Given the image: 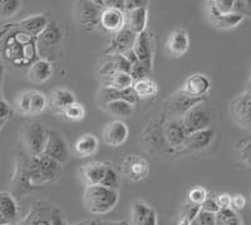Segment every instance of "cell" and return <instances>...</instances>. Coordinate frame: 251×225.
I'll use <instances>...</instances> for the list:
<instances>
[{
    "instance_id": "9f6ffc18",
    "label": "cell",
    "mask_w": 251,
    "mask_h": 225,
    "mask_svg": "<svg viewBox=\"0 0 251 225\" xmlns=\"http://www.w3.org/2000/svg\"><path fill=\"white\" fill-rule=\"evenodd\" d=\"M8 28H9V24H8V27H4V28H0V38L3 37V34H4V33H5L6 30H8ZM0 66H3V62H1V58H0Z\"/></svg>"
},
{
    "instance_id": "83f0119b",
    "label": "cell",
    "mask_w": 251,
    "mask_h": 225,
    "mask_svg": "<svg viewBox=\"0 0 251 225\" xmlns=\"http://www.w3.org/2000/svg\"><path fill=\"white\" fill-rule=\"evenodd\" d=\"M134 93L137 96L138 101L140 100H153L158 94V84L151 78H145L133 82L132 85Z\"/></svg>"
},
{
    "instance_id": "52a82bcc",
    "label": "cell",
    "mask_w": 251,
    "mask_h": 225,
    "mask_svg": "<svg viewBox=\"0 0 251 225\" xmlns=\"http://www.w3.org/2000/svg\"><path fill=\"white\" fill-rule=\"evenodd\" d=\"M250 107L251 93L249 89L236 94L228 106L231 120L244 130H250Z\"/></svg>"
},
{
    "instance_id": "7402d4cb",
    "label": "cell",
    "mask_w": 251,
    "mask_h": 225,
    "mask_svg": "<svg viewBox=\"0 0 251 225\" xmlns=\"http://www.w3.org/2000/svg\"><path fill=\"white\" fill-rule=\"evenodd\" d=\"M75 102H77L75 93L67 88H55L48 96V107L57 114H62L69 105Z\"/></svg>"
},
{
    "instance_id": "7a4b0ae2",
    "label": "cell",
    "mask_w": 251,
    "mask_h": 225,
    "mask_svg": "<svg viewBox=\"0 0 251 225\" xmlns=\"http://www.w3.org/2000/svg\"><path fill=\"white\" fill-rule=\"evenodd\" d=\"M120 201V191L102 185L86 186L83 204L87 211L94 215H104L114 210Z\"/></svg>"
},
{
    "instance_id": "1f68e13d",
    "label": "cell",
    "mask_w": 251,
    "mask_h": 225,
    "mask_svg": "<svg viewBox=\"0 0 251 225\" xmlns=\"http://www.w3.org/2000/svg\"><path fill=\"white\" fill-rule=\"evenodd\" d=\"M216 225H244V220L234 209L224 208L216 214Z\"/></svg>"
},
{
    "instance_id": "4dcf8cb0",
    "label": "cell",
    "mask_w": 251,
    "mask_h": 225,
    "mask_svg": "<svg viewBox=\"0 0 251 225\" xmlns=\"http://www.w3.org/2000/svg\"><path fill=\"white\" fill-rule=\"evenodd\" d=\"M50 208H46L39 204V206L34 208L29 213L28 217L23 220L22 225H50L49 217H50Z\"/></svg>"
},
{
    "instance_id": "d590c367",
    "label": "cell",
    "mask_w": 251,
    "mask_h": 225,
    "mask_svg": "<svg viewBox=\"0 0 251 225\" xmlns=\"http://www.w3.org/2000/svg\"><path fill=\"white\" fill-rule=\"evenodd\" d=\"M235 148H236V152L239 155V159L241 161V164L246 166V169H250V159H251V141L249 137H245V139H241L236 142L235 145Z\"/></svg>"
},
{
    "instance_id": "f907efd6",
    "label": "cell",
    "mask_w": 251,
    "mask_h": 225,
    "mask_svg": "<svg viewBox=\"0 0 251 225\" xmlns=\"http://www.w3.org/2000/svg\"><path fill=\"white\" fill-rule=\"evenodd\" d=\"M103 8H113L125 12V0H103Z\"/></svg>"
},
{
    "instance_id": "4fadbf2b",
    "label": "cell",
    "mask_w": 251,
    "mask_h": 225,
    "mask_svg": "<svg viewBox=\"0 0 251 225\" xmlns=\"http://www.w3.org/2000/svg\"><path fill=\"white\" fill-rule=\"evenodd\" d=\"M129 225H158L157 213L143 200H134L131 205Z\"/></svg>"
},
{
    "instance_id": "680465c9",
    "label": "cell",
    "mask_w": 251,
    "mask_h": 225,
    "mask_svg": "<svg viewBox=\"0 0 251 225\" xmlns=\"http://www.w3.org/2000/svg\"><path fill=\"white\" fill-rule=\"evenodd\" d=\"M6 123V121H3V120H0V131H1V128L4 127V125Z\"/></svg>"
},
{
    "instance_id": "44dd1931",
    "label": "cell",
    "mask_w": 251,
    "mask_h": 225,
    "mask_svg": "<svg viewBox=\"0 0 251 225\" xmlns=\"http://www.w3.org/2000/svg\"><path fill=\"white\" fill-rule=\"evenodd\" d=\"M100 27L113 34L117 33L125 27V12L113 8H103L100 17Z\"/></svg>"
},
{
    "instance_id": "db71d44e",
    "label": "cell",
    "mask_w": 251,
    "mask_h": 225,
    "mask_svg": "<svg viewBox=\"0 0 251 225\" xmlns=\"http://www.w3.org/2000/svg\"><path fill=\"white\" fill-rule=\"evenodd\" d=\"M191 220L187 219V218H183V217H180V219H178V222H177V225H191Z\"/></svg>"
},
{
    "instance_id": "60d3db41",
    "label": "cell",
    "mask_w": 251,
    "mask_h": 225,
    "mask_svg": "<svg viewBox=\"0 0 251 225\" xmlns=\"http://www.w3.org/2000/svg\"><path fill=\"white\" fill-rule=\"evenodd\" d=\"M194 222L197 225H216V214L207 213V211H203L200 209V211L195 217Z\"/></svg>"
},
{
    "instance_id": "cb8c5ba5",
    "label": "cell",
    "mask_w": 251,
    "mask_h": 225,
    "mask_svg": "<svg viewBox=\"0 0 251 225\" xmlns=\"http://www.w3.org/2000/svg\"><path fill=\"white\" fill-rule=\"evenodd\" d=\"M100 148V140L93 134H84L73 145V154L78 159H87L93 156Z\"/></svg>"
},
{
    "instance_id": "f546056e",
    "label": "cell",
    "mask_w": 251,
    "mask_h": 225,
    "mask_svg": "<svg viewBox=\"0 0 251 225\" xmlns=\"http://www.w3.org/2000/svg\"><path fill=\"white\" fill-rule=\"evenodd\" d=\"M244 20H245V17L243 15L236 14V13H228V14L220 15L214 19H210V23L215 29H219V30H230V29L237 28Z\"/></svg>"
},
{
    "instance_id": "2e32d148",
    "label": "cell",
    "mask_w": 251,
    "mask_h": 225,
    "mask_svg": "<svg viewBox=\"0 0 251 225\" xmlns=\"http://www.w3.org/2000/svg\"><path fill=\"white\" fill-rule=\"evenodd\" d=\"M19 219V206L10 193L0 191V225H14Z\"/></svg>"
},
{
    "instance_id": "9c48e42d",
    "label": "cell",
    "mask_w": 251,
    "mask_h": 225,
    "mask_svg": "<svg viewBox=\"0 0 251 225\" xmlns=\"http://www.w3.org/2000/svg\"><path fill=\"white\" fill-rule=\"evenodd\" d=\"M120 170L131 181H142L150 175L149 161L140 155H128L121 161Z\"/></svg>"
},
{
    "instance_id": "8d00e7d4",
    "label": "cell",
    "mask_w": 251,
    "mask_h": 225,
    "mask_svg": "<svg viewBox=\"0 0 251 225\" xmlns=\"http://www.w3.org/2000/svg\"><path fill=\"white\" fill-rule=\"evenodd\" d=\"M151 73H152V66L140 62V60L133 63V64L131 66V69H129V74H131L133 82L140 80H145V78H150Z\"/></svg>"
},
{
    "instance_id": "e0dca14e",
    "label": "cell",
    "mask_w": 251,
    "mask_h": 225,
    "mask_svg": "<svg viewBox=\"0 0 251 225\" xmlns=\"http://www.w3.org/2000/svg\"><path fill=\"white\" fill-rule=\"evenodd\" d=\"M132 49L140 62L150 66L153 64V38L149 30L142 31L136 37Z\"/></svg>"
},
{
    "instance_id": "6da1fadb",
    "label": "cell",
    "mask_w": 251,
    "mask_h": 225,
    "mask_svg": "<svg viewBox=\"0 0 251 225\" xmlns=\"http://www.w3.org/2000/svg\"><path fill=\"white\" fill-rule=\"evenodd\" d=\"M0 58L18 69H28L39 59L37 37L9 24L8 30L0 38Z\"/></svg>"
},
{
    "instance_id": "681fc988",
    "label": "cell",
    "mask_w": 251,
    "mask_h": 225,
    "mask_svg": "<svg viewBox=\"0 0 251 225\" xmlns=\"http://www.w3.org/2000/svg\"><path fill=\"white\" fill-rule=\"evenodd\" d=\"M217 200V204H219L220 209H224V208H231V195L230 194H219L216 197Z\"/></svg>"
},
{
    "instance_id": "d6a6232c",
    "label": "cell",
    "mask_w": 251,
    "mask_h": 225,
    "mask_svg": "<svg viewBox=\"0 0 251 225\" xmlns=\"http://www.w3.org/2000/svg\"><path fill=\"white\" fill-rule=\"evenodd\" d=\"M48 107V96L37 89H30V114H39Z\"/></svg>"
},
{
    "instance_id": "91938a15",
    "label": "cell",
    "mask_w": 251,
    "mask_h": 225,
    "mask_svg": "<svg viewBox=\"0 0 251 225\" xmlns=\"http://www.w3.org/2000/svg\"><path fill=\"white\" fill-rule=\"evenodd\" d=\"M191 225H197V224H196V223H195V222H192Z\"/></svg>"
},
{
    "instance_id": "c3c4849f",
    "label": "cell",
    "mask_w": 251,
    "mask_h": 225,
    "mask_svg": "<svg viewBox=\"0 0 251 225\" xmlns=\"http://www.w3.org/2000/svg\"><path fill=\"white\" fill-rule=\"evenodd\" d=\"M150 1L147 0H126L125 1V12H128L132 9L142 8V6H149Z\"/></svg>"
},
{
    "instance_id": "74e56055",
    "label": "cell",
    "mask_w": 251,
    "mask_h": 225,
    "mask_svg": "<svg viewBox=\"0 0 251 225\" xmlns=\"http://www.w3.org/2000/svg\"><path fill=\"white\" fill-rule=\"evenodd\" d=\"M102 186H106L108 189H113V190L120 191L121 188V177L120 174L117 172V170L113 168L112 164L108 163V166H107V171H106V176L103 179Z\"/></svg>"
},
{
    "instance_id": "277c9868",
    "label": "cell",
    "mask_w": 251,
    "mask_h": 225,
    "mask_svg": "<svg viewBox=\"0 0 251 225\" xmlns=\"http://www.w3.org/2000/svg\"><path fill=\"white\" fill-rule=\"evenodd\" d=\"M103 9V0H82L75 4V19L78 28L92 31L100 27V17Z\"/></svg>"
},
{
    "instance_id": "7bdbcfd3",
    "label": "cell",
    "mask_w": 251,
    "mask_h": 225,
    "mask_svg": "<svg viewBox=\"0 0 251 225\" xmlns=\"http://www.w3.org/2000/svg\"><path fill=\"white\" fill-rule=\"evenodd\" d=\"M200 209L203 211H207V213L211 214H217L220 210V206L217 204L216 197H207L203 202L200 205Z\"/></svg>"
},
{
    "instance_id": "30bf717a",
    "label": "cell",
    "mask_w": 251,
    "mask_h": 225,
    "mask_svg": "<svg viewBox=\"0 0 251 225\" xmlns=\"http://www.w3.org/2000/svg\"><path fill=\"white\" fill-rule=\"evenodd\" d=\"M211 89V81L203 73L190 74L183 82L180 92L191 100H206Z\"/></svg>"
},
{
    "instance_id": "836d02e7",
    "label": "cell",
    "mask_w": 251,
    "mask_h": 225,
    "mask_svg": "<svg viewBox=\"0 0 251 225\" xmlns=\"http://www.w3.org/2000/svg\"><path fill=\"white\" fill-rule=\"evenodd\" d=\"M87 112L84 106L79 102H75L69 105L64 111L62 112V116L66 118V120L72 121V122H79V121L84 120Z\"/></svg>"
},
{
    "instance_id": "ee69618b",
    "label": "cell",
    "mask_w": 251,
    "mask_h": 225,
    "mask_svg": "<svg viewBox=\"0 0 251 225\" xmlns=\"http://www.w3.org/2000/svg\"><path fill=\"white\" fill-rule=\"evenodd\" d=\"M199 211H200V206L194 205V204H190V202L186 201L185 205H183L182 209H181L180 217L187 218V219H190L191 222H194L195 217H196Z\"/></svg>"
},
{
    "instance_id": "ac0fdd59",
    "label": "cell",
    "mask_w": 251,
    "mask_h": 225,
    "mask_svg": "<svg viewBox=\"0 0 251 225\" xmlns=\"http://www.w3.org/2000/svg\"><path fill=\"white\" fill-rule=\"evenodd\" d=\"M112 101H125V102H128L132 106H134L138 102V98L134 93L133 88L116 89L111 88V87H100L97 93L98 105L108 103L112 102Z\"/></svg>"
},
{
    "instance_id": "8992f818",
    "label": "cell",
    "mask_w": 251,
    "mask_h": 225,
    "mask_svg": "<svg viewBox=\"0 0 251 225\" xmlns=\"http://www.w3.org/2000/svg\"><path fill=\"white\" fill-rule=\"evenodd\" d=\"M63 40L62 28L57 22L49 20L46 28L37 35L38 53L43 55V59L49 60L50 55L54 56L55 51L59 48Z\"/></svg>"
},
{
    "instance_id": "e575fe53",
    "label": "cell",
    "mask_w": 251,
    "mask_h": 225,
    "mask_svg": "<svg viewBox=\"0 0 251 225\" xmlns=\"http://www.w3.org/2000/svg\"><path fill=\"white\" fill-rule=\"evenodd\" d=\"M22 9V1L18 0H0V20L13 18Z\"/></svg>"
},
{
    "instance_id": "ab89813d",
    "label": "cell",
    "mask_w": 251,
    "mask_h": 225,
    "mask_svg": "<svg viewBox=\"0 0 251 225\" xmlns=\"http://www.w3.org/2000/svg\"><path fill=\"white\" fill-rule=\"evenodd\" d=\"M15 106L22 114H30V89L20 92L15 98Z\"/></svg>"
},
{
    "instance_id": "7dc6e473",
    "label": "cell",
    "mask_w": 251,
    "mask_h": 225,
    "mask_svg": "<svg viewBox=\"0 0 251 225\" xmlns=\"http://www.w3.org/2000/svg\"><path fill=\"white\" fill-rule=\"evenodd\" d=\"M246 206V199L243 194H236L231 197V209L235 211H240L245 209Z\"/></svg>"
},
{
    "instance_id": "816d5d0a",
    "label": "cell",
    "mask_w": 251,
    "mask_h": 225,
    "mask_svg": "<svg viewBox=\"0 0 251 225\" xmlns=\"http://www.w3.org/2000/svg\"><path fill=\"white\" fill-rule=\"evenodd\" d=\"M121 56H122V57L125 58V59L129 63V64H131V66L133 64V63H136L138 60L137 57H136V55H134L133 49H127V51L122 52V53H121Z\"/></svg>"
},
{
    "instance_id": "11a10c76",
    "label": "cell",
    "mask_w": 251,
    "mask_h": 225,
    "mask_svg": "<svg viewBox=\"0 0 251 225\" xmlns=\"http://www.w3.org/2000/svg\"><path fill=\"white\" fill-rule=\"evenodd\" d=\"M3 78H4V66H0V97H1V89H3Z\"/></svg>"
},
{
    "instance_id": "ba28073f",
    "label": "cell",
    "mask_w": 251,
    "mask_h": 225,
    "mask_svg": "<svg viewBox=\"0 0 251 225\" xmlns=\"http://www.w3.org/2000/svg\"><path fill=\"white\" fill-rule=\"evenodd\" d=\"M42 155L55 160L60 165H64L71 156L69 146L64 136L60 132L54 131V130H48L46 146H44Z\"/></svg>"
},
{
    "instance_id": "f1b7e54d",
    "label": "cell",
    "mask_w": 251,
    "mask_h": 225,
    "mask_svg": "<svg viewBox=\"0 0 251 225\" xmlns=\"http://www.w3.org/2000/svg\"><path fill=\"white\" fill-rule=\"evenodd\" d=\"M100 107L106 113L117 117L120 120L131 117L134 112V106H132L128 102H125V101H112L108 103H102V105H100Z\"/></svg>"
},
{
    "instance_id": "bcb514c9",
    "label": "cell",
    "mask_w": 251,
    "mask_h": 225,
    "mask_svg": "<svg viewBox=\"0 0 251 225\" xmlns=\"http://www.w3.org/2000/svg\"><path fill=\"white\" fill-rule=\"evenodd\" d=\"M13 116L12 106L9 105L3 97H0V120L8 121Z\"/></svg>"
},
{
    "instance_id": "b9f144b4",
    "label": "cell",
    "mask_w": 251,
    "mask_h": 225,
    "mask_svg": "<svg viewBox=\"0 0 251 225\" xmlns=\"http://www.w3.org/2000/svg\"><path fill=\"white\" fill-rule=\"evenodd\" d=\"M232 13L243 15V17H249L251 13V5L249 1L245 0H234V8H232Z\"/></svg>"
},
{
    "instance_id": "ffe728a7",
    "label": "cell",
    "mask_w": 251,
    "mask_h": 225,
    "mask_svg": "<svg viewBox=\"0 0 251 225\" xmlns=\"http://www.w3.org/2000/svg\"><path fill=\"white\" fill-rule=\"evenodd\" d=\"M200 101L203 100H191V98L186 97L185 94L181 93L180 91H177L169 97V100L166 102V110H167V113L176 117L174 120H178L177 117L182 118L185 112L191 109L192 106L200 102Z\"/></svg>"
},
{
    "instance_id": "5b68a950",
    "label": "cell",
    "mask_w": 251,
    "mask_h": 225,
    "mask_svg": "<svg viewBox=\"0 0 251 225\" xmlns=\"http://www.w3.org/2000/svg\"><path fill=\"white\" fill-rule=\"evenodd\" d=\"M48 128L39 121L26 123L23 128V142L30 157H37L43 154L47 141Z\"/></svg>"
},
{
    "instance_id": "7c38bea8",
    "label": "cell",
    "mask_w": 251,
    "mask_h": 225,
    "mask_svg": "<svg viewBox=\"0 0 251 225\" xmlns=\"http://www.w3.org/2000/svg\"><path fill=\"white\" fill-rule=\"evenodd\" d=\"M163 136L174 150H185L188 134L181 120H169L163 125Z\"/></svg>"
},
{
    "instance_id": "6f0895ef",
    "label": "cell",
    "mask_w": 251,
    "mask_h": 225,
    "mask_svg": "<svg viewBox=\"0 0 251 225\" xmlns=\"http://www.w3.org/2000/svg\"><path fill=\"white\" fill-rule=\"evenodd\" d=\"M88 225H100V223H98V220H92V222H89Z\"/></svg>"
},
{
    "instance_id": "f5cc1de1",
    "label": "cell",
    "mask_w": 251,
    "mask_h": 225,
    "mask_svg": "<svg viewBox=\"0 0 251 225\" xmlns=\"http://www.w3.org/2000/svg\"><path fill=\"white\" fill-rule=\"evenodd\" d=\"M100 225H129L127 220H122V222H108V220H100Z\"/></svg>"
},
{
    "instance_id": "d4e9b609",
    "label": "cell",
    "mask_w": 251,
    "mask_h": 225,
    "mask_svg": "<svg viewBox=\"0 0 251 225\" xmlns=\"http://www.w3.org/2000/svg\"><path fill=\"white\" fill-rule=\"evenodd\" d=\"M26 74H28V80L30 82L42 84L50 80L51 74H53V66H51L50 60L39 58L33 64H30Z\"/></svg>"
},
{
    "instance_id": "9a60e30c",
    "label": "cell",
    "mask_w": 251,
    "mask_h": 225,
    "mask_svg": "<svg viewBox=\"0 0 251 225\" xmlns=\"http://www.w3.org/2000/svg\"><path fill=\"white\" fill-rule=\"evenodd\" d=\"M107 166H108V163H100V161L84 164L79 170V177L82 183L86 186L100 185L106 176Z\"/></svg>"
},
{
    "instance_id": "f6af8a7d",
    "label": "cell",
    "mask_w": 251,
    "mask_h": 225,
    "mask_svg": "<svg viewBox=\"0 0 251 225\" xmlns=\"http://www.w3.org/2000/svg\"><path fill=\"white\" fill-rule=\"evenodd\" d=\"M49 224L50 225H67L66 218L58 208H51L50 217H49Z\"/></svg>"
},
{
    "instance_id": "d6986e66",
    "label": "cell",
    "mask_w": 251,
    "mask_h": 225,
    "mask_svg": "<svg viewBox=\"0 0 251 225\" xmlns=\"http://www.w3.org/2000/svg\"><path fill=\"white\" fill-rule=\"evenodd\" d=\"M147 20H149V6L125 12V28L131 30L136 35L147 30Z\"/></svg>"
},
{
    "instance_id": "4316f807",
    "label": "cell",
    "mask_w": 251,
    "mask_h": 225,
    "mask_svg": "<svg viewBox=\"0 0 251 225\" xmlns=\"http://www.w3.org/2000/svg\"><path fill=\"white\" fill-rule=\"evenodd\" d=\"M49 20L50 19H49L46 14H37V15H31V17L25 18V19L23 20H20V22L14 23L13 26L22 29V30L28 31V33H30V34L37 37L40 31L46 28L47 24L49 23Z\"/></svg>"
},
{
    "instance_id": "8fae6325",
    "label": "cell",
    "mask_w": 251,
    "mask_h": 225,
    "mask_svg": "<svg viewBox=\"0 0 251 225\" xmlns=\"http://www.w3.org/2000/svg\"><path fill=\"white\" fill-rule=\"evenodd\" d=\"M129 130L128 126L126 125L122 120H114L108 122L102 132L103 142L111 147H120L125 145L126 141L128 140Z\"/></svg>"
},
{
    "instance_id": "484cf974",
    "label": "cell",
    "mask_w": 251,
    "mask_h": 225,
    "mask_svg": "<svg viewBox=\"0 0 251 225\" xmlns=\"http://www.w3.org/2000/svg\"><path fill=\"white\" fill-rule=\"evenodd\" d=\"M137 35L132 33L131 30H128L127 28L123 27L120 31L114 33L113 38L111 40V44H109V52L111 53H118L121 55L122 52L127 51V49H132L134 44V40H136Z\"/></svg>"
},
{
    "instance_id": "f35d334b",
    "label": "cell",
    "mask_w": 251,
    "mask_h": 225,
    "mask_svg": "<svg viewBox=\"0 0 251 225\" xmlns=\"http://www.w3.org/2000/svg\"><path fill=\"white\" fill-rule=\"evenodd\" d=\"M208 197L207 189H205L203 186H194L188 190L187 193V200L186 201L190 202V204H194V205L200 206L203 202V200Z\"/></svg>"
},
{
    "instance_id": "5bb4252c",
    "label": "cell",
    "mask_w": 251,
    "mask_h": 225,
    "mask_svg": "<svg viewBox=\"0 0 251 225\" xmlns=\"http://www.w3.org/2000/svg\"><path fill=\"white\" fill-rule=\"evenodd\" d=\"M190 48V35L185 28H177L170 33L166 42V52L172 57H182Z\"/></svg>"
},
{
    "instance_id": "3957f363",
    "label": "cell",
    "mask_w": 251,
    "mask_h": 225,
    "mask_svg": "<svg viewBox=\"0 0 251 225\" xmlns=\"http://www.w3.org/2000/svg\"><path fill=\"white\" fill-rule=\"evenodd\" d=\"M212 121H214V112H212L211 107L206 103V100L200 101L199 103L192 106L181 118V122L188 135L211 128Z\"/></svg>"
},
{
    "instance_id": "603a6c76",
    "label": "cell",
    "mask_w": 251,
    "mask_h": 225,
    "mask_svg": "<svg viewBox=\"0 0 251 225\" xmlns=\"http://www.w3.org/2000/svg\"><path fill=\"white\" fill-rule=\"evenodd\" d=\"M215 139V131L212 128L202 130V131H197L194 134H190L186 141L185 150L187 151H203L206 148L211 146L212 141Z\"/></svg>"
}]
</instances>
